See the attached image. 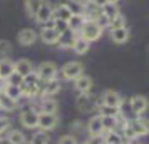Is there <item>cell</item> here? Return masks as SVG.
Listing matches in <instances>:
<instances>
[{
    "mask_svg": "<svg viewBox=\"0 0 149 144\" xmlns=\"http://www.w3.org/2000/svg\"><path fill=\"white\" fill-rule=\"evenodd\" d=\"M104 29L97 24L95 20H86V24L81 29V37H84L87 42H95L101 39Z\"/></svg>",
    "mask_w": 149,
    "mask_h": 144,
    "instance_id": "1",
    "label": "cell"
},
{
    "mask_svg": "<svg viewBox=\"0 0 149 144\" xmlns=\"http://www.w3.org/2000/svg\"><path fill=\"white\" fill-rule=\"evenodd\" d=\"M82 72H84V65L81 62H67L61 69V77L64 81H75L77 77L82 76Z\"/></svg>",
    "mask_w": 149,
    "mask_h": 144,
    "instance_id": "2",
    "label": "cell"
},
{
    "mask_svg": "<svg viewBox=\"0 0 149 144\" xmlns=\"http://www.w3.org/2000/svg\"><path fill=\"white\" fill-rule=\"evenodd\" d=\"M20 124L25 129H35L39 126V112L35 109H24L20 112Z\"/></svg>",
    "mask_w": 149,
    "mask_h": 144,
    "instance_id": "3",
    "label": "cell"
},
{
    "mask_svg": "<svg viewBox=\"0 0 149 144\" xmlns=\"http://www.w3.org/2000/svg\"><path fill=\"white\" fill-rule=\"evenodd\" d=\"M57 65H55L54 62H42L40 65H39V70H37V76H39V79L40 81H52V79H55V76H57Z\"/></svg>",
    "mask_w": 149,
    "mask_h": 144,
    "instance_id": "4",
    "label": "cell"
},
{
    "mask_svg": "<svg viewBox=\"0 0 149 144\" xmlns=\"http://www.w3.org/2000/svg\"><path fill=\"white\" fill-rule=\"evenodd\" d=\"M99 107L97 102H95V99L92 96H89V94H81V96L77 97V109L81 111V112H92Z\"/></svg>",
    "mask_w": 149,
    "mask_h": 144,
    "instance_id": "5",
    "label": "cell"
},
{
    "mask_svg": "<svg viewBox=\"0 0 149 144\" xmlns=\"http://www.w3.org/2000/svg\"><path fill=\"white\" fill-rule=\"evenodd\" d=\"M59 122V119H57V114H45V112H40L39 114V129L40 131H52L55 129V126Z\"/></svg>",
    "mask_w": 149,
    "mask_h": 144,
    "instance_id": "6",
    "label": "cell"
},
{
    "mask_svg": "<svg viewBox=\"0 0 149 144\" xmlns=\"http://www.w3.org/2000/svg\"><path fill=\"white\" fill-rule=\"evenodd\" d=\"M35 20L39 22V24H47V22L54 20V7L47 3V2H44L42 3V7L39 8V12L35 14Z\"/></svg>",
    "mask_w": 149,
    "mask_h": 144,
    "instance_id": "7",
    "label": "cell"
},
{
    "mask_svg": "<svg viewBox=\"0 0 149 144\" xmlns=\"http://www.w3.org/2000/svg\"><path fill=\"white\" fill-rule=\"evenodd\" d=\"M131 111L134 112L136 116H141V114H144L146 111H148L149 107V102H148V99L144 96H134V97H131Z\"/></svg>",
    "mask_w": 149,
    "mask_h": 144,
    "instance_id": "8",
    "label": "cell"
},
{
    "mask_svg": "<svg viewBox=\"0 0 149 144\" xmlns=\"http://www.w3.org/2000/svg\"><path fill=\"white\" fill-rule=\"evenodd\" d=\"M44 82V81H42ZM61 81L57 79H52V81H45V82L40 86V94L44 97H50V96H55L59 90H61Z\"/></svg>",
    "mask_w": 149,
    "mask_h": 144,
    "instance_id": "9",
    "label": "cell"
},
{
    "mask_svg": "<svg viewBox=\"0 0 149 144\" xmlns=\"http://www.w3.org/2000/svg\"><path fill=\"white\" fill-rule=\"evenodd\" d=\"M101 99H102L101 104H104V106H112V107H119V106H121V102H122L121 96H119L116 90H112V89L106 90V92L102 94Z\"/></svg>",
    "mask_w": 149,
    "mask_h": 144,
    "instance_id": "10",
    "label": "cell"
},
{
    "mask_svg": "<svg viewBox=\"0 0 149 144\" xmlns=\"http://www.w3.org/2000/svg\"><path fill=\"white\" fill-rule=\"evenodd\" d=\"M14 72H15V62H12L7 57L0 59V79L2 81H7Z\"/></svg>",
    "mask_w": 149,
    "mask_h": 144,
    "instance_id": "11",
    "label": "cell"
},
{
    "mask_svg": "<svg viewBox=\"0 0 149 144\" xmlns=\"http://www.w3.org/2000/svg\"><path fill=\"white\" fill-rule=\"evenodd\" d=\"M75 39H77V32H74V30L69 29V30H65V32H62V34L59 35L57 44H59L62 49H69V47H74Z\"/></svg>",
    "mask_w": 149,
    "mask_h": 144,
    "instance_id": "12",
    "label": "cell"
},
{
    "mask_svg": "<svg viewBox=\"0 0 149 144\" xmlns=\"http://www.w3.org/2000/svg\"><path fill=\"white\" fill-rule=\"evenodd\" d=\"M74 86H75V90L81 92V94H89L91 89H92V79L89 76H84L82 74L81 77H77L74 81Z\"/></svg>",
    "mask_w": 149,
    "mask_h": 144,
    "instance_id": "13",
    "label": "cell"
},
{
    "mask_svg": "<svg viewBox=\"0 0 149 144\" xmlns=\"http://www.w3.org/2000/svg\"><path fill=\"white\" fill-rule=\"evenodd\" d=\"M87 132L91 136H102L104 127H102V119L101 116H92L87 122Z\"/></svg>",
    "mask_w": 149,
    "mask_h": 144,
    "instance_id": "14",
    "label": "cell"
},
{
    "mask_svg": "<svg viewBox=\"0 0 149 144\" xmlns=\"http://www.w3.org/2000/svg\"><path fill=\"white\" fill-rule=\"evenodd\" d=\"M37 40V32H35L34 29H22L20 34H19V42H20L22 45H32L34 42Z\"/></svg>",
    "mask_w": 149,
    "mask_h": 144,
    "instance_id": "15",
    "label": "cell"
},
{
    "mask_svg": "<svg viewBox=\"0 0 149 144\" xmlns=\"http://www.w3.org/2000/svg\"><path fill=\"white\" fill-rule=\"evenodd\" d=\"M15 72L20 74L22 77H25V76L34 72V64L29 61V59H20V61L15 62Z\"/></svg>",
    "mask_w": 149,
    "mask_h": 144,
    "instance_id": "16",
    "label": "cell"
},
{
    "mask_svg": "<svg viewBox=\"0 0 149 144\" xmlns=\"http://www.w3.org/2000/svg\"><path fill=\"white\" fill-rule=\"evenodd\" d=\"M59 35H61V34H59L52 25H50V27H44L40 30V39L45 42V44H57Z\"/></svg>",
    "mask_w": 149,
    "mask_h": 144,
    "instance_id": "17",
    "label": "cell"
},
{
    "mask_svg": "<svg viewBox=\"0 0 149 144\" xmlns=\"http://www.w3.org/2000/svg\"><path fill=\"white\" fill-rule=\"evenodd\" d=\"M129 29L127 27H119V29H112L111 30V39L116 44H126L129 40Z\"/></svg>",
    "mask_w": 149,
    "mask_h": 144,
    "instance_id": "18",
    "label": "cell"
},
{
    "mask_svg": "<svg viewBox=\"0 0 149 144\" xmlns=\"http://www.w3.org/2000/svg\"><path fill=\"white\" fill-rule=\"evenodd\" d=\"M62 3L70 10L72 15H84L86 14V3H82L79 0H64Z\"/></svg>",
    "mask_w": 149,
    "mask_h": 144,
    "instance_id": "19",
    "label": "cell"
},
{
    "mask_svg": "<svg viewBox=\"0 0 149 144\" xmlns=\"http://www.w3.org/2000/svg\"><path fill=\"white\" fill-rule=\"evenodd\" d=\"M129 126H131V129L134 131L136 137L139 136H146L149 132V126L146 121H141V119H136V121H132V122H129Z\"/></svg>",
    "mask_w": 149,
    "mask_h": 144,
    "instance_id": "20",
    "label": "cell"
},
{
    "mask_svg": "<svg viewBox=\"0 0 149 144\" xmlns=\"http://www.w3.org/2000/svg\"><path fill=\"white\" fill-rule=\"evenodd\" d=\"M101 14L107 19L109 22H112L119 15V8H117V5L116 3H106V5H102L101 7Z\"/></svg>",
    "mask_w": 149,
    "mask_h": 144,
    "instance_id": "21",
    "label": "cell"
},
{
    "mask_svg": "<svg viewBox=\"0 0 149 144\" xmlns=\"http://www.w3.org/2000/svg\"><path fill=\"white\" fill-rule=\"evenodd\" d=\"M3 96L10 97V99H14L19 102V99L22 97V87L20 86H12V84H5V87H3Z\"/></svg>",
    "mask_w": 149,
    "mask_h": 144,
    "instance_id": "22",
    "label": "cell"
},
{
    "mask_svg": "<svg viewBox=\"0 0 149 144\" xmlns=\"http://www.w3.org/2000/svg\"><path fill=\"white\" fill-rule=\"evenodd\" d=\"M57 109H59V104L55 102L54 99H42L40 102V112H45V114H55L57 112Z\"/></svg>",
    "mask_w": 149,
    "mask_h": 144,
    "instance_id": "23",
    "label": "cell"
},
{
    "mask_svg": "<svg viewBox=\"0 0 149 144\" xmlns=\"http://www.w3.org/2000/svg\"><path fill=\"white\" fill-rule=\"evenodd\" d=\"M89 47H91V42H87L84 37H77L74 42V52L75 54H79V55H84V54H87L89 52Z\"/></svg>",
    "mask_w": 149,
    "mask_h": 144,
    "instance_id": "24",
    "label": "cell"
},
{
    "mask_svg": "<svg viewBox=\"0 0 149 144\" xmlns=\"http://www.w3.org/2000/svg\"><path fill=\"white\" fill-rule=\"evenodd\" d=\"M54 19H61V20L69 22L72 19V14H70V10H69L64 3H61V5L54 7Z\"/></svg>",
    "mask_w": 149,
    "mask_h": 144,
    "instance_id": "25",
    "label": "cell"
},
{
    "mask_svg": "<svg viewBox=\"0 0 149 144\" xmlns=\"http://www.w3.org/2000/svg\"><path fill=\"white\" fill-rule=\"evenodd\" d=\"M102 139H104V144H122L124 143V137L117 131H106V136Z\"/></svg>",
    "mask_w": 149,
    "mask_h": 144,
    "instance_id": "26",
    "label": "cell"
},
{
    "mask_svg": "<svg viewBox=\"0 0 149 144\" xmlns=\"http://www.w3.org/2000/svg\"><path fill=\"white\" fill-rule=\"evenodd\" d=\"M19 107V102L14 101V99H10L7 96H0V109H3L5 112H12Z\"/></svg>",
    "mask_w": 149,
    "mask_h": 144,
    "instance_id": "27",
    "label": "cell"
},
{
    "mask_svg": "<svg viewBox=\"0 0 149 144\" xmlns=\"http://www.w3.org/2000/svg\"><path fill=\"white\" fill-rule=\"evenodd\" d=\"M84 24H86V15H72V19L69 20V29L74 32H81Z\"/></svg>",
    "mask_w": 149,
    "mask_h": 144,
    "instance_id": "28",
    "label": "cell"
},
{
    "mask_svg": "<svg viewBox=\"0 0 149 144\" xmlns=\"http://www.w3.org/2000/svg\"><path fill=\"white\" fill-rule=\"evenodd\" d=\"M44 0H25V8H27V14L30 17H35V14L39 12V8L42 7Z\"/></svg>",
    "mask_w": 149,
    "mask_h": 144,
    "instance_id": "29",
    "label": "cell"
},
{
    "mask_svg": "<svg viewBox=\"0 0 149 144\" xmlns=\"http://www.w3.org/2000/svg\"><path fill=\"white\" fill-rule=\"evenodd\" d=\"M8 143L10 144H25L27 143V137H25V134L22 131L15 129L8 134Z\"/></svg>",
    "mask_w": 149,
    "mask_h": 144,
    "instance_id": "30",
    "label": "cell"
},
{
    "mask_svg": "<svg viewBox=\"0 0 149 144\" xmlns=\"http://www.w3.org/2000/svg\"><path fill=\"white\" fill-rule=\"evenodd\" d=\"M104 131H116L117 127V116H101Z\"/></svg>",
    "mask_w": 149,
    "mask_h": 144,
    "instance_id": "31",
    "label": "cell"
},
{
    "mask_svg": "<svg viewBox=\"0 0 149 144\" xmlns=\"http://www.w3.org/2000/svg\"><path fill=\"white\" fill-rule=\"evenodd\" d=\"M97 111L101 112L99 116H119V107H112V106H104L101 104Z\"/></svg>",
    "mask_w": 149,
    "mask_h": 144,
    "instance_id": "32",
    "label": "cell"
},
{
    "mask_svg": "<svg viewBox=\"0 0 149 144\" xmlns=\"http://www.w3.org/2000/svg\"><path fill=\"white\" fill-rule=\"evenodd\" d=\"M29 144H49V134L45 131H40L29 141Z\"/></svg>",
    "mask_w": 149,
    "mask_h": 144,
    "instance_id": "33",
    "label": "cell"
},
{
    "mask_svg": "<svg viewBox=\"0 0 149 144\" xmlns=\"http://www.w3.org/2000/svg\"><path fill=\"white\" fill-rule=\"evenodd\" d=\"M52 27L59 32V34H62V32H65V30H69V22L65 20H61V19H54V24H52Z\"/></svg>",
    "mask_w": 149,
    "mask_h": 144,
    "instance_id": "34",
    "label": "cell"
},
{
    "mask_svg": "<svg viewBox=\"0 0 149 144\" xmlns=\"http://www.w3.org/2000/svg\"><path fill=\"white\" fill-rule=\"evenodd\" d=\"M10 52H12V45H10V42L2 39V40H0V57L3 59V57H7Z\"/></svg>",
    "mask_w": 149,
    "mask_h": 144,
    "instance_id": "35",
    "label": "cell"
},
{
    "mask_svg": "<svg viewBox=\"0 0 149 144\" xmlns=\"http://www.w3.org/2000/svg\"><path fill=\"white\" fill-rule=\"evenodd\" d=\"M22 81H24V77H22L20 74H17V72H14V74L7 79V84H12V86H22Z\"/></svg>",
    "mask_w": 149,
    "mask_h": 144,
    "instance_id": "36",
    "label": "cell"
},
{
    "mask_svg": "<svg viewBox=\"0 0 149 144\" xmlns=\"http://www.w3.org/2000/svg\"><path fill=\"white\" fill-rule=\"evenodd\" d=\"M119 27H126V19H124L121 14L111 22V29H119Z\"/></svg>",
    "mask_w": 149,
    "mask_h": 144,
    "instance_id": "37",
    "label": "cell"
},
{
    "mask_svg": "<svg viewBox=\"0 0 149 144\" xmlns=\"http://www.w3.org/2000/svg\"><path fill=\"white\" fill-rule=\"evenodd\" d=\"M59 144H77V141H75L74 136H62L61 139H59Z\"/></svg>",
    "mask_w": 149,
    "mask_h": 144,
    "instance_id": "38",
    "label": "cell"
},
{
    "mask_svg": "<svg viewBox=\"0 0 149 144\" xmlns=\"http://www.w3.org/2000/svg\"><path fill=\"white\" fill-rule=\"evenodd\" d=\"M86 144H104V139H102V136H91Z\"/></svg>",
    "mask_w": 149,
    "mask_h": 144,
    "instance_id": "39",
    "label": "cell"
},
{
    "mask_svg": "<svg viewBox=\"0 0 149 144\" xmlns=\"http://www.w3.org/2000/svg\"><path fill=\"white\" fill-rule=\"evenodd\" d=\"M8 126H10L8 119H5V117H0V134H2V132H5V131L8 129Z\"/></svg>",
    "mask_w": 149,
    "mask_h": 144,
    "instance_id": "40",
    "label": "cell"
},
{
    "mask_svg": "<svg viewBox=\"0 0 149 144\" xmlns=\"http://www.w3.org/2000/svg\"><path fill=\"white\" fill-rule=\"evenodd\" d=\"M81 126H82V122H81V121H74V122L70 124V129L79 131V129H81Z\"/></svg>",
    "mask_w": 149,
    "mask_h": 144,
    "instance_id": "41",
    "label": "cell"
},
{
    "mask_svg": "<svg viewBox=\"0 0 149 144\" xmlns=\"http://www.w3.org/2000/svg\"><path fill=\"white\" fill-rule=\"evenodd\" d=\"M91 2H92V5H95V7H102V5L107 3L106 0H91Z\"/></svg>",
    "mask_w": 149,
    "mask_h": 144,
    "instance_id": "42",
    "label": "cell"
},
{
    "mask_svg": "<svg viewBox=\"0 0 149 144\" xmlns=\"http://www.w3.org/2000/svg\"><path fill=\"white\" fill-rule=\"evenodd\" d=\"M3 87H5V84H3V82H0V96L3 94Z\"/></svg>",
    "mask_w": 149,
    "mask_h": 144,
    "instance_id": "43",
    "label": "cell"
},
{
    "mask_svg": "<svg viewBox=\"0 0 149 144\" xmlns=\"http://www.w3.org/2000/svg\"><path fill=\"white\" fill-rule=\"evenodd\" d=\"M106 2H107V3H117L119 0H106Z\"/></svg>",
    "mask_w": 149,
    "mask_h": 144,
    "instance_id": "44",
    "label": "cell"
},
{
    "mask_svg": "<svg viewBox=\"0 0 149 144\" xmlns=\"http://www.w3.org/2000/svg\"><path fill=\"white\" fill-rule=\"evenodd\" d=\"M122 144H131V143H129V141H124V143H122Z\"/></svg>",
    "mask_w": 149,
    "mask_h": 144,
    "instance_id": "45",
    "label": "cell"
}]
</instances>
